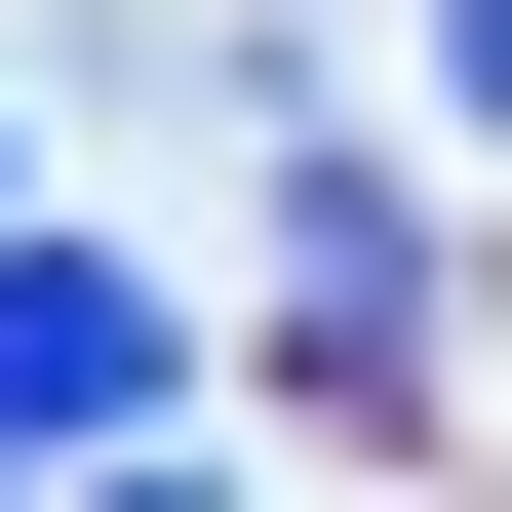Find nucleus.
<instances>
[{"label":"nucleus","instance_id":"nucleus-1","mask_svg":"<svg viewBox=\"0 0 512 512\" xmlns=\"http://www.w3.org/2000/svg\"><path fill=\"white\" fill-rule=\"evenodd\" d=\"M158 394H197V316H158L119 237H40V197H0V512H40V473H119Z\"/></svg>","mask_w":512,"mask_h":512},{"label":"nucleus","instance_id":"nucleus-2","mask_svg":"<svg viewBox=\"0 0 512 512\" xmlns=\"http://www.w3.org/2000/svg\"><path fill=\"white\" fill-rule=\"evenodd\" d=\"M40 512H197V473H40Z\"/></svg>","mask_w":512,"mask_h":512}]
</instances>
